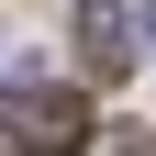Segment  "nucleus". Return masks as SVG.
<instances>
[{
  "label": "nucleus",
  "mask_w": 156,
  "mask_h": 156,
  "mask_svg": "<svg viewBox=\"0 0 156 156\" xmlns=\"http://www.w3.org/2000/svg\"><path fill=\"white\" fill-rule=\"evenodd\" d=\"M156 34V0H78V45H89V78H123Z\"/></svg>",
  "instance_id": "obj_1"
},
{
  "label": "nucleus",
  "mask_w": 156,
  "mask_h": 156,
  "mask_svg": "<svg viewBox=\"0 0 156 156\" xmlns=\"http://www.w3.org/2000/svg\"><path fill=\"white\" fill-rule=\"evenodd\" d=\"M23 156H78V101L67 89H34L23 101Z\"/></svg>",
  "instance_id": "obj_2"
},
{
  "label": "nucleus",
  "mask_w": 156,
  "mask_h": 156,
  "mask_svg": "<svg viewBox=\"0 0 156 156\" xmlns=\"http://www.w3.org/2000/svg\"><path fill=\"white\" fill-rule=\"evenodd\" d=\"M123 156H156V145H123Z\"/></svg>",
  "instance_id": "obj_3"
}]
</instances>
